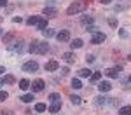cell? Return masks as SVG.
<instances>
[{
    "mask_svg": "<svg viewBox=\"0 0 131 115\" xmlns=\"http://www.w3.org/2000/svg\"><path fill=\"white\" fill-rule=\"evenodd\" d=\"M86 9H88V2H84V0H75L73 4H70V7L67 9V14H68V16H73V14L84 12Z\"/></svg>",
    "mask_w": 131,
    "mask_h": 115,
    "instance_id": "cell-1",
    "label": "cell"
},
{
    "mask_svg": "<svg viewBox=\"0 0 131 115\" xmlns=\"http://www.w3.org/2000/svg\"><path fill=\"white\" fill-rule=\"evenodd\" d=\"M49 51V44L47 42H39V40H33L30 45V52L33 54H47Z\"/></svg>",
    "mask_w": 131,
    "mask_h": 115,
    "instance_id": "cell-2",
    "label": "cell"
},
{
    "mask_svg": "<svg viewBox=\"0 0 131 115\" xmlns=\"http://www.w3.org/2000/svg\"><path fill=\"white\" fill-rule=\"evenodd\" d=\"M21 70L23 72H26V73H33V72H37L39 70V65L35 61H26L23 66H21Z\"/></svg>",
    "mask_w": 131,
    "mask_h": 115,
    "instance_id": "cell-3",
    "label": "cell"
},
{
    "mask_svg": "<svg viewBox=\"0 0 131 115\" xmlns=\"http://www.w3.org/2000/svg\"><path fill=\"white\" fill-rule=\"evenodd\" d=\"M105 33H101V31H96V33H93V37H91V44H94V45H98V44H103L105 42Z\"/></svg>",
    "mask_w": 131,
    "mask_h": 115,
    "instance_id": "cell-4",
    "label": "cell"
},
{
    "mask_svg": "<svg viewBox=\"0 0 131 115\" xmlns=\"http://www.w3.org/2000/svg\"><path fill=\"white\" fill-rule=\"evenodd\" d=\"M44 87H46V82H44L42 79H35V80H33V84H31L33 93H40V91H44Z\"/></svg>",
    "mask_w": 131,
    "mask_h": 115,
    "instance_id": "cell-5",
    "label": "cell"
},
{
    "mask_svg": "<svg viewBox=\"0 0 131 115\" xmlns=\"http://www.w3.org/2000/svg\"><path fill=\"white\" fill-rule=\"evenodd\" d=\"M119 73H121V66H117V68H107L105 70V75L110 77V79H117Z\"/></svg>",
    "mask_w": 131,
    "mask_h": 115,
    "instance_id": "cell-6",
    "label": "cell"
},
{
    "mask_svg": "<svg viewBox=\"0 0 131 115\" xmlns=\"http://www.w3.org/2000/svg\"><path fill=\"white\" fill-rule=\"evenodd\" d=\"M56 39L60 42H68L70 40V31L68 30H61L60 33H56Z\"/></svg>",
    "mask_w": 131,
    "mask_h": 115,
    "instance_id": "cell-7",
    "label": "cell"
},
{
    "mask_svg": "<svg viewBox=\"0 0 131 115\" xmlns=\"http://www.w3.org/2000/svg\"><path fill=\"white\" fill-rule=\"evenodd\" d=\"M58 68H60V65H58V61H54V59L46 63V72H56Z\"/></svg>",
    "mask_w": 131,
    "mask_h": 115,
    "instance_id": "cell-8",
    "label": "cell"
},
{
    "mask_svg": "<svg viewBox=\"0 0 131 115\" xmlns=\"http://www.w3.org/2000/svg\"><path fill=\"white\" fill-rule=\"evenodd\" d=\"M9 51L10 52H21L23 51V44L21 42H12V44H9Z\"/></svg>",
    "mask_w": 131,
    "mask_h": 115,
    "instance_id": "cell-9",
    "label": "cell"
},
{
    "mask_svg": "<svg viewBox=\"0 0 131 115\" xmlns=\"http://www.w3.org/2000/svg\"><path fill=\"white\" fill-rule=\"evenodd\" d=\"M42 14H44L46 18H54V16H58V10L52 9V7H46V9L42 10Z\"/></svg>",
    "mask_w": 131,
    "mask_h": 115,
    "instance_id": "cell-10",
    "label": "cell"
},
{
    "mask_svg": "<svg viewBox=\"0 0 131 115\" xmlns=\"http://www.w3.org/2000/svg\"><path fill=\"white\" fill-rule=\"evenodd\" d=\"M108 99H110V98H107V96H96V98H94V105H96V106H103V105L108 103Z\"/></svg>",
    "mask_w": 131,
    "mask_h": 115,
    "instance_id": "cell-11",
    "label": "cell"
},
{
    "mask_svg": "<svg viewBox=\"0 0 131 115\" xmlns=\"http://www.w3.org/2000/svg\"><path fill=\"white\" fill-rule=\"evenodd\" d=\"M98 89H100L101 93H108V91L112 89V84L110 82H100L98 84Z\"/></svg>",
    "mask_w": 131,
    "mask_h": 115,
    "instance_id": "cell-12",
    "label": "cell"
},
{
    "mask_svg": "<svg viewBox=\"0 0 131 115\" xmlns=\"http://www.w3.org/2000/svg\"><path fill=\"white\" fill-rule=\"evenodd\" d=\"M60 110H61V101H54V103H51V106H49L51 113H58Z\"/></svg>",
    "mask_w": 131,
    "mask_h": 115,
    "instance_id": "cell-13",
    "label": "cell"
},
{
    "mask_svg": "<svg viewBox=\"0 0 131 115\" xmlns=\"http://www.w3.org/2000/svg\"><path fill=\"white\" fill-rule=\"evenodd\" d=\"M14 37H16V33H14V31H9L7 35H4V39H2V40H4V44H7V45H9V44H12V39H14Z\"/></svg>",
    "mask_w": 131,
    "mask_h": 115,
    "instance_id": "cell-14",
    "label": "cell"
},
{
    "mask_svg": "<svg viewBox=\"0 0 131 115\" xmlns=\"http://www.w3.org/2000/svg\"><path fill=\"white\" fill-rule=\"evenodd\" d=\"M63 59L67 63H73L75 61V54L73 52H63Z\"/></svg>",
    "mask_w": 131,
    "mask_h": 115,
    "instance_id": "cell-15",
    "label": "cell"
},
{
    "mask_svg": "<svg viewBox=\"0 0 131 115\" xmlns=\"http://www.w3.org/2000/svg\"><path fill=\"white\" fill-rule=\"evenodd\" d=\"M82 45H84V42H82L81 39H73V40H72V44H70L72 49H81Z\"/></svg>",
    "mask_w": 131,
    "mask_h": 115,
    "instance_id": "cell-16",
    "label": "cell"
},
{
    "mask_svg": "<svg viewBox=\"0 0 131 115\" xmlns=\"http://www.w3.org/2000/svg\"><path fill=\"white\" fill-rule=\"evenodd\" d=\"M30 85H31V84H30L28 79H21V80H19V89H23V91H26Z\"/></svg>",
    "mask_w": 131,
    "mask_h": 115,
    "instance_id": "cell-17",
    "label": "cell"
},
{
    "mask_svg": "<svg viewBox=\"0 0 131 115\" xmlns=\"http://www.w3.org/2000/svg\"><path fill=\"white\" fill-rule=\"evenodd\" d=\"M37 28L44 31L46 28H47V19H46V18H40V19H39V23H37Z\"/></svg>",
    "mask_w": 131,
    "mask_h": 115,
    "instance_id": "cell-18",
    "label": "cell"
},
{
    "mask_svg": "<svg viewBox=\"0 0 131 115\" xmlns=\"http://www.w3.org/2000/svg\"><path fill=\"white\" fill-rule=\"evenodd\" d=\"M39 19H40V16H30V18L26 19V23H28L30 26H33V24H37V23H39Z\"/></svg>",
    "mask_w": 131,
    "mask_h": 115,
    "instance_id": "cell-19",
    "label": "cell"
},
{
    "mask_svg": "<svg viewBox=\"0 0 131 115\" xmlns=\"http://www.w3.org/2000/svg\"><path fill=\"white\" fill-rule=\"evenodd\" d=\"M19 99L23 103H31V101H33V94H23Z\"/></svg>",
    "mask_w": 131,
    "mask_h": 115,
    "instance_id": "cell-20",
    "label": "cell"
},
{
    "mask_svg": "<svg viewBox=\"0 0 131 115\" xmlns=\"http://www.w3.org/2000/svg\"><path fill=\"white\" fill-rule=\"evenodd\" d=\"M82 24H86V26H89V24H93V21H94V18H93V16H84V18H82Z\"/></svg>",
    "mask_w": 131,
    "mask_h": 115,
    "instance_id": "cell-21",
    "label": "cell"
},
{
    "mask_svg": "<svg viewBox=\"0 0 131 115\" xmlns=\"http://www.w3.org/2000/svg\"><path fill=\"white\" fill-rule=\"evenodd\" d=\"M91 75H93V73H91L88 68H81V70H79V77H88V79H89Z\"/></svg>",
    "mask_w": 131,
    "mask_h": 115,
    "instance_id": "cell-22",
    "label": "cell"
},
{
    "mask_svg": "<svg viewBox=\"0 0 131 115\" xmlns=\"http://www.w3.org/2000/svg\"><path fill=\"white\" fill-rule=\"evenodd\" d=\"M119 115H131V106H122L121 110H119Z\"/></svg>",
    "mask_w": 131,
    "mask_h": 115,
    "instance_id": "cell-23",
    "label": "cell"
},
{
    "mask_svg": "<svg viewBox=\"0 0 131 115\" xmlns=\"http://www.w3.org/2000/svg\"><path fill=\"white\" fill-rule=\"evenodd\" d=\"M46 110H47V106H46L44 103H37V105H35V112L42 113V112H46Z\"/></svg>",
    "mask_w": 131,
    "mask_h": 115,
    "instance_id": "cell-24",
    "label": "cell"
},
{
    "mask_svg": "<svg viewBox=\"0 0 131 115\" xmlns=\"http://www.w3.org/2000/svg\"><path fill=\"white\" fill-rule=\"evenodd\" d=\"M89 79H91V82H98V80L101 79V72H94V73L89 77Z\"/></svg>",
    "mask_w": 131,
    "mask_h": 115,
    "instance_id": "cell-25",
    "label": "cell"
},
{
    "mask_svg": "<svg viewBox=\"0 0 131 115\" xmlns=\"http://www.w3.org/2000/svg\"><path fill=\"white\" fill-rule=\"evenodd\" d=\"M49 101H51V103H54V101H61V96L58 93H52L49 96Z\"/></svg>",
    "mask_w": 131,
    "mask_h": 115,
    "instance_id": "cell-26",
    "label": "cell"
},
{
    "mask_svg": "<svg viewBox=\"0 0 131 115\" xmlns=\"http://www.w3.org/2000/svg\"><path fill=\"white\" fill-rule=\"evenodd\" d=\"M42 33H44V37H46V39H51V37H54V35H56V33H54V30H49V28H46Z\"/></svg>",
    "mask_w": 131,
    "mask_h": 115,
    "instance_id": "cell-27",
    "label": "cell"
},
{
    "mask_svg": "<svg viewBox=\"0 0 131 115\" xmlns=\"http://www.w3.org/2000/svg\"><path fill=\"white\" fill-rule=\"evenodd\" d=\"M72 87H73V89H81L82 82L79 80V79H73V80H72Z\"/></svg>",
    "mask_w": 131,
    "mask_h": 115,
    "instance_id": "cell-28",
    "label": "cell"
},
{
    "mask_svg": "<svg viewBox=\"0 0 131 115\" xmlns=\"http://www.w3.org/2000/svg\"><path fill=\"white\" fill-rule=\"evenodd\" d=\"M4 82L5 84H14L16 79H14V75H5V77H4Z\"/></svg>",
    "mask_w": 131,
    "mask_h": 115,
    "instance_id": "cell-29",
    "label": "cell"
},
{
    "mask_svg": "<svg viewBox=\"0 0 131 115\" xmlns=\"http://www.w3.org/2000/svg\"><path fill=\"white\" fill-rule=\"evenodd\" d=\"M70 101H72V105H81V98L79 96H70Z\"/></svg>",
    "mask_w": 131,
    "mask_h": 115,
    "instance_id": "cell-30",
    "label": "cell"
},
{
    "mask_svg": "<svg viewBox=\"0 0 131 115\" xmlns=\"http://www.w3.org/2000/svg\"><path fill=\"white\" fill-rule=\"evenodd\" d=\"M108 24H110L112 28H117V19L115 18H108Z\"/></svg>",
    "mask_w": 131,
    "mask_h": 115,
    "instance_id": "cell-31",
    "label": "cell"
},
{
    "mask_svg": "<svg viewBox=\"0 0 131 115\" xmlns=\"http://www.w3.org/2000/svg\"><path fill=\"white\" fill-rule=\"evenodd\" d=\"M7 98H9V94L5 93V91H0V103H2V101H5Z\"/></svg>",
    "mask_w": 131,
    "mask_h": 115,
    "instance_id": "cell-32",
    "label": "cell"
},
{
    "mask_svg": "<svg viewBox=\"0 0 131 115\" xmlns=\"http://www.w3.org/2000/svg\"><path fill=\"white\" fill-rule=\"evenodd\" d=\"M86 31H89V33H96V31H98V28H96V26H86Z\"/></svg>",
    "mask_w": 131,
    "mask_h": 115,
    "instance_id": "cell-33",
    "label": "cell"
},
{
    "mask_svg": "<svg viewBox=\"0 0 131 115\" xmlns=\"http://www.w3.org/2000/svg\"><path fill=\"white\" fill-rule=\"evenodd\" d=\"M68 73H70V70H68L67 66H65V68H61V75H63V77H67Z\"/></svg>",
    "mask_w": 131,
    "mask_h": 115,
    "instance_id": "cell-34",
    "label": "cell"
},
{
    "mask_svg": "<svg viewBox=\"0 0 131 115\" xmlns=\"http://www.w3.org/2000/svg\"><path fill=\"white\" fill-rule=\"evenodd\" d=\"M86 61H88V63H93V61H94V56H93V54H88V56H86Z\"/></svg>",
    "mask_w": 131,
    "mask_h": 115,
    "instance_id": "cell-35",
    "label": "cell"
},
{
    "mask_svg": "<svg viewBox=\"0 0 131 115\" xmlns=\"http://www.w3.org/2000/svg\"><path fill=\"white\" fill-rule=\"evenodd\" d=\"M2 115H12L10 110H2Z\"/></svg>",
    "mask_w": 131,
    "mask_h": 115,
    "instance_id": "cell-36",
    "label": "cell"
},
{
    "mask_svg": "<svg viewBox=\"0 0 131 115\" xmlns=\"http://www.w3.org/2000/svg\"><path fill=\"white\" fill-rule=\"evenodd\" d=\"M98 2H100V4H103V5H108V4H110V0H98Z\"/></svg>",
    "mask_w": 131,
    "mask_h": 115,
    "instance_id": "cell-37",
    "label": "cell"
},
{
    "mask_svg": "<svg viewBox=\"0 0 131 115\" xmlns=\"http://www.w3.org/2000/svg\"><path fill=\"white\" fill-rule=\"evenodd\" d=\"M7 5V0H0V7H5Z\"/></svg>",
    "mask_w": 131,
    "mask_h": 115,
    "instance_id": "cell-38",
    "label": "cell"
},
{
    "mask_svg": "<svg viewBox=\"0 0 131 115\" xmlns=\"http://www.w3.org/2000/svg\"><path fill=\"white\" fill-rule=\"evenodd\" d=\"M0 73H5V68L4 66H0Z\"/></svg>",
    "mask_w": 131,
    "mask_h": 115,
    "instance_id": "cell-39",
    "label": "cell"
},
{
    "mask_svg": "<svg viewBox=\"0 0 131 115\" xmlns=\"http://www.w3.org/2000/svg\"><path fill=\"white\" fill-rule=\"evenodd\" d=\"M4 84H5V82H4V79H0V87H2Z\"/></svg>",
    "mask_w": 131,
    "mask_h": 115,
    "instance_id": "cell-40",
    "label": "cell"
},
{
    "mask_svg": "<svg viewBox=\"0 0 131 115\" xmlns=\"http://www.w3.org/2000/svg\"><path fill=\"white\" fill-rule=\"evenodd\" d=\"M128 59H129V61H131V54H129V56H128Z\"/></svg>",
    "mask_w": 131,
    "mask_h": 115,
    "instance_id": "cell-41",
    "label": "cell"
},
{
    "mask_svg": "<svg viewBox=\"0 0 131 115\" xmlns=\"http://www.w3.org/2000/svg\"><path fill=\"white\" fill-rule=\"evenodd\" d=\"M129 82H131V75H129Z\"/></svg>",
    "mask_w": 131,
    "mask_h": 115,
    "instance_id": "cell-42",
    "label": "cell"
},
{
    "mask_svg": "<svg viewBox=\"0 0 131 115\" xmlns=\"http://www.w3.org/2000/svg\"><path fill=\"white\" fill-rule=\"evenodd\" d=\"M0 33H2V30H0Z\"/></svg>",
    "mask_w": 131,
    "mask_h": 115,
    "instance_id": "cell-43",
    "label": "cell"
}]
</instances>
